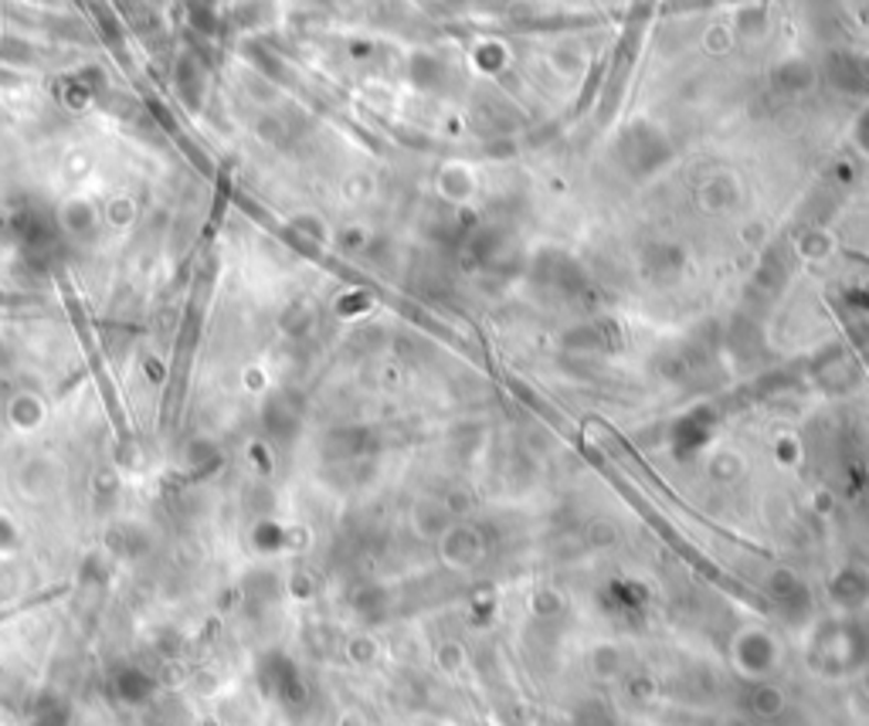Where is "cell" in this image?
Wrapping results in <instances>:
<instances>
[]
</instances>
